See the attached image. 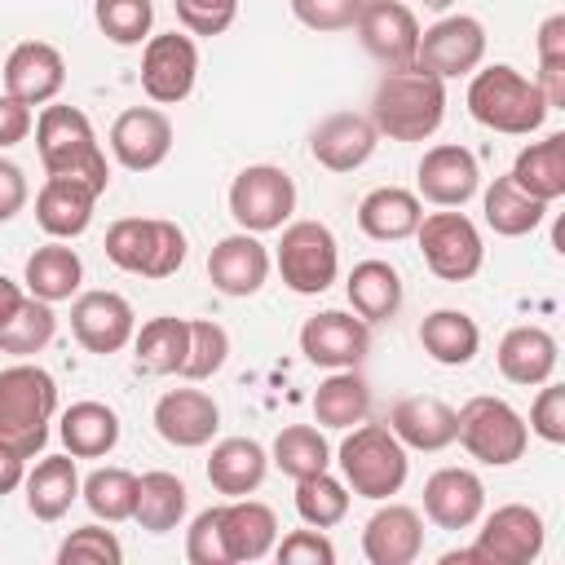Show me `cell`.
<instances>
[{
	"label": "cell",
	"mask_w": 565,
	"mask_h": 565,
	"mask_svg": "<svg viewBox=\"0 0 565 565\" xmlns=\"http://www.w3.org/2000/svg\"><path fill=\"white\" fill-rule=\"evenodd\" d=\"M530 433H539L547 446H565V388L543 380L534 406H530Z\"/></svg>",
	"instance_id": "51"
},
{
	"label": "cell",
	"mask_w": 565,
	"mask_h": 565,
	"mask_svg": "<svg viewBox=\"0 0 565 565\" xmlns=\"http://www.w3.org/2000/svg\"><path fill=\"white\" fill-rule=\"evenodd\" d=\"M481 212H486V225L503 238H521L530 230L543 225L547 216V203L543 199H530L512 177H494L481 194Z\"/></svg>",
	"instance_id": "40"
},
{
	"label": "cell",
	"mask_w": 565,
	"mask_h": 565,
	"mask_svg": "<svg viewBox=\"0 0 565 565\" xmlns=\"http://www.w3.org/2000/svg\"><path fill=\"white\" fill-rule=\"evenodd\" d=\"M221 539H225L230 565L260 561L278 543V516L260 499H247V494L243 499H230V503H221Z\"/></svg>",
	"instance_id": "28"
},
{
	"label": "cell",
	"mask_w": 565,
	"mask_h": 565,
	"mask_svg": "<svg viewBox=\"0 0 565 565\" xmlns=\"http://www.w3.org/2000/svg\"><path fill=\"white\" fill-rule=\"evenodd\" d=\"M207 278L221 296H234V300H247L265 287L269 278V252L256 234L238 230V234H225L212 252H207Z\"/></svg>",
	"instance_id": "21"
},
{
	"label": "cell",
	"mask_w": 565,
	"mask_h": 565,
	"mask_svg": "<svg viewBox=\"0 0 565 565\" xmlns=\"http://www.w3.org/2000/svg\"><path fill=\"white\" fill-rule=\"evenodd\" d=\"M353 26H358V35H362V49H366L380 66H388V71L415 66L419 22H415L411 4H402V0H366Z\"/></svg>",
	"instance_id": "16"
},
{
	"label": "cell",
	"mask_w": 565,
	"mask_h": 565,
	"mask_svg": "<svg viewBox=\"0 0 565 565\" xmlns=\"http://www.w3.org/2000/svg\"><path fill=\"white\" fill-rule=\"evenodd\" d=\"M543 543H547L543 516L530 503H503L481 521L472 552H477V565H530L539 561Z\"/></svg>",
	"instance_id": "12"
},
{
	"label": "cell",
	"mask_w": 565,
	"mask_h": 565,
	"mask_svg": "<svg viewBox=\"0 0 565 565\" xmlns=\"http://www.w3.org/2000/svg\"><path fill=\"white\" fill-rule=\"evenodd\" d=\"M26 172L13 163V159H0V225L13 221L22 207H26Z\"/></svg>",
	"instance_id": "54"
},
{
	"label": "cell",
	"mask_w": 565,
	"mask_h": 565,
	"mask_svg": "<svg viewBox=\"0 0 565 565\" xmlns=\"http://www.w3.org/2000/svg\"><path fill=\"white\" fill-rule=\"evenodd\" d=\"M119 561H124V547L106 525H79L57 547V565H119Z\"/></svg>",
	"instance_id": "47"
},
{
	"label": "cell",
	"mask_w": 565,
	"mask_h": 565,
	"mask_svg": "<svg viewBox=\"0 0 565 565\" xmlns=\"http://www.w3.org/2000/svg\"><path fill=\"white\" fill-rule=\"evenodd\" d=\"M530 199H543V203H556L565 194V132H547L543 141H530L512 172H508Z\"/></svg>",
	"instance_id": "38"
},
{
	"label": "cell",
	"mask_w": 565,
	"mask_h": 565,
	"mask_svg": "<svg viewBox=\"0 0 565 565\" xmlns=\"http://www.w3.org/2000/svg\"><path fill=\"white\" fill-rule=\"evenodd\" d=\"M300 353L327 371L358 366L371 353V322H362L358 313H344V309H322V313L305 318Z\"/></svg>",
	"instance_id": "15"
},
{
	"label": "cell",
	"mask_w": 565,
	"mask_h": 565,
	"mask_svg": "<svg viewBox=\"0 0 565 565\" xmlns=\"http://www.w3.org/2000/svg\"><path fill=\"white\" fill-rule=\"evenodd\" d=\"M556 358H561L556 335L543 331V327H530V322L503 331V340H499V349H494L499 375H503L508 384H521V388H539L543 380H552Z\"/></svg>",
	"instance_id": "26"
},
{
	"label": "cell",
	"mask_w": 565,
	"mask_h": 565,
	"mask_svg": "<svg viewBox=\"0 0 565 565\" xmlns=\"http://www.w3.org/2000/svg\"><path fill=\"white\" fill-rule=\"evenodd\" d=\"M4 93L26 102V106H49L62 84H66V62L53 44L44 40H22L9 57H4Z\"/></svg>",
	"instance_id": "22"
},
{
	"label": "cell",
	"mask_w": 565,
	"mask_h": 565,
	"mask_svg": "<svg viewBox=\"0 0 565 565\" xmlns=\"http://www.w3.org/2000/svg\"><path fill=\"white\" fill-rule=\"evenodd\" d=\"M296 212V181L278 163H247L230 181V216L247 234L282 230Z\"/></svg>",
	"instance_id": "10"
},
{
	"label": "cell",
	"mask_w": 565,
	"mask_h": 565,
	"mask_svg": "<svg viewBox=\"0 0 565 565\" xmlns=\"http://www.w3.org/2000/svg\"><path fill=\"white\" fill-rule=\"evenodd\" d=\"M477 190H481V168H477V154L468 146L437 141L424 150V159L415 168V194L419 199H428L433 207H463Z\"/></svg>",
	"instance_id": "14"
},
{
	"label": "cell",
	"mask_w": 565,
	"mask_h": 565,
	"mask_svg": "<svg viewBox=\"0 0 565 565\" xmlns=\"http://www.w3.org/2000/svg\"><path fill=\"white\" fill-rule=\"evenodd\" d=\"M79 494L88 503V512L106 525L115 521H128L132 516V503H137V477L128 468H97L79 481Z\"/></svg>",
	"instance_id": "43"
},
{
	"label": "cell",
	"mask_w": 565,
	"mask_h": 565,
	"mask_svg": "<svg viewBox=\"0 0 565 565\" xmlns=\"http://www.w3.org/2000/svg\"><path fill=\"white\" fill-rule=\"evenodd\" d=\"M102 190H93L88 181L75 177H44L40 194H35V221L49 238H79L93 225V207H97Z\"/></svg>",
	"instance_id": "24"
},
{
	"label": "cell",
	"mask_w": 565,
	"mask_h": 565,
	"mask_svg": "<svg viewBox=\"0 0 565 565\" xmlns=\"http://www.w3.org/2000/svg\"><path fill=\"white\" fill-rule=\"evenodd\" d=\"M468 115L490 132L530 137V132L543 128L547 102H543L534 79H525L508 62H494V66L472 71V79H468Z\"/></svg>",
	"instance_id": "3"
},
{
	"label": "cell",
	"mask_w": 565,
	"mask_h": 565,
	"mask_svg": "<svg viewBox=\"0 0 565 565\" xmlns=\"http://www.w3.org/2000/svg\"><path fill=\"white\" fill-rule=\"evenodd\" d=\"M22 300H26V291H22L13 278H4V274H0V327L18 313V305H22Z\"/></svg>",
	"instance_id": "58"
},
{
	"label": "cell",
	"mask_w": 565,
	"mask_h": 565,
	"mask_svg": "<svg viewBox=\"0 0 565 565\" xmlns=\"http://www.w3.org/2000/svg\"><path fill=\"white\" fill-rule=\"evenodd\" d=\"M380 146V132L366 115H353V110H335L327 119L313 124L309 132V154L327 168V172H353L362 168Z\"/></svg>",
	"instance_id": "20"
},
{
	"label": "cell",
	"mask_w": 565,
	"mask_h": 565,
	"mask_svg": "<svg viewBox=\"0 0 565 565\" xmlns=\"http://www.w3.org/2000/svg\"><path fill=\"white\" fill-rule=\"evenodd\" d=\"M22 477H26V459L0 441V499L13 494V490L22 486Z\"/></svg>",
	"instance_id": "57"
},
{
	"label": "cell",
	"mask_w": 565,
	"mask_h": 565,
	"mask_svg": "<svg viewBox=\"0 0 565 565\" xmlns=\"http://www.w3.org/2000/svg\"><path fill=\"white\" fill-rule=\"evenodd\" d=\"M424 552V521L406 503H384L362 530V556L371 565H411Z\"/></svg>",
	"instance_id": "25"
},
{
	"label": "cell",
	"mask_w": 565,
	"mask_h": 565,
	"mask_svg": "<svg viewBox=\"0 0 565 565\" xmlns=\"http://www.w3.org/2000/svg\"><path fill=\"white\" fill-rule=\"evenodd\" d=\"M424 216V203L415 190H402V185H380L371 190L362 203H358V230L375 243H397V238H411L415 225Z\"/></svg>",
	"instance_id": "31"
},
{
	"label": "cell",
	"mask_w": 565,
	"mask_h": 565,
	"mask_svg": "<svg viewBox=\"0 0 565 565\" xmlns=\"http://www.w3.org/2000/svg\"><path fill=\"white\" fill-rule=\"evenodd\" d=\"M419 344L437 366H468L481 349V327L463 309H433L419 322Z\"/></svg>",
	"instance_id": "36"
},
{
	"label": "cell",
	"mask_w": 565,
	"mask_h": 565,
	"mask_svg": "<svg viewBox=\"0 0 565 565\" xmlns=\"http://www.w3.org/2000/svg\"><path fill=\"white\" fill-rule=\"evenodd\" d=\"M424 4H428V9H450L455 0H424Z\"/></svg>",
	"instance_id": "59"
},
{
	"label": "cell",
	"mask_w": 565,
	"mask_h": 565,
	"mask_svg": "<svg viewBox=\"0 0 565 565\" xmlns=\"http://www.w3.org/2000/svg\"><path fill=\"white\" fill-rule=\"evenodd\" d=\"M269 463L300 481V477H313V472H327L331 468V446L327 437L313 428V424H287L278 437H274V450H269Z\"/></svg>",
	"instance_id": "41"
},
{
	"label": "cell",
	"mask_w": 565,
	"mask_h": 565,
	"mask_svg": "<svg viewBox=\"0 0 565 565\" xmlns=\"http://www.w3.org/2000/svg\"><path fill=\"white\" fill-rule=\"evenodd\" d=\"M455 441L472 459H481L490 468H508V463H516L525 455L530 428H525V419H521V411L512 402L481 393V397H468L455 411Z\"/></svg>",
	"instance_id": "7"
},
{
	"label": "cell",
	"mask_w": 565,
	"mask_h": 565,
	"mask_svg": "<svg viewBox=\"0 0 565 565\" xmlns=\"http://www.w3.org/2000/svg\"><path fill=\"white\" fill-rule=\"evenodd\" d=\"M31 128H35L31 106L4 93V97H0V150H9V146H18V141H26V137H31Z\"/></svg>",
	"instance_id": "53"
},
{
	"label": "cell",
	"mask_w": 565,
	"mask_h": 565,
	"mask_svg": "<svg viewBox=\"0 0 565 565\" xmlns=\"http://www.w3.org/2000/svg\"><path fill=\"white\" fill-rule=\"evenodd\" d=\"M534 44H539V62H565V13L543 18Z\"/></svg>",
	"instance_id": "55"
},
{
	"label": "cell",
	"mask_w": 565,
	"mask_h": 565,
	"mask_svg": "<svg viewBox=\"0 0 565 565\" xmlns=\"http://www.w3.org/2000/svg\"><path fill=\"white\" fill-rule=\"evenodd\" d=\"M199 79V44L181 31L150 35L141 49V93L154 106H177L194 93Z\"/></svg>",
	"instance_id": "13"
},
{
	"label": "cell",
	"mask_w": 565,
	"mask_h": 565,
	"mask_svg": "<svg viewBox=\"0 0 565 565\" xmlns=\"http://www.w3.org/2000/svg\"><path fill=\"white\" fill-rule=\"evenodd\" d=\"M53 335H57V313H53V305L26 296V300L18 305V313L0 327V353H9V358H35L40 349H49Z\"/></svg>",
	"instance_id": "42"
},
{
	"label": "cell",
	"mask_w": 565,
	"mask_h": 565,
	"mask_svg": "<svg viewBox=\"0 0 565 565\" xmlns=\"http://www.w3.org/2000/svg\"><path fill=\"white\" fill-rule=\"evenodd\" d=\"M274 265L296 296H318L340 274V243L322 221H287Z\"/></svg>",
	"instance_id": "8"
},
{
	"label": "cell",
	"mask_w": 565,
	"mask_h": 565,
	"mask_svg": "<svg viewBox=\"0 0 565 565\" xmlns=\"http://www.w3.org/2000/svg\"><path fill=\"white\" fill-rule=\"evenodd\" d=\"M230 358V331L212 318H190V344L181 362V380H212Z\"/></svg>",
	"instance_id": "46"
},
{
	"label": "cell",
	"mask_w": 565,
	"mask_h": 565,
	"mask_svg": "<svg viewBox=\"0 0 565 565\" xmlns=\"http://www.w3.org/2000/svg\"><path fill=\"white\" fill-rule=\"evenodd\" d=\"M172 150V119L159 106H128L110 124V154L128 172H150Z\"/></svg>",
	"instance_id": "18"
},
{
	"label": "cell",
	"mask_w": 565,
	"mask_h": 565,
	"mask_svg": "<svg viewBox=\"0 0 565 565\" xmlns=\"http://www.w3.org/2000/svg\"><path fill=\"white\" fill-rule=\"evenodd\" d=\"M26 512L35 521H62L71 512V503L79 499V472H75V455H44L26 477Z\"/></svg>",
	"instance_id": "30"
},
{
	"label": "cell",
	"mask_w": 565,
	"mask_h": 565,
	"mask_svg": "<svg viewBox=\"0 0 565 565\" xmlns=\"http://www.w3.org/2000/svg\"><path fill=\"white\" fill-rule=\"evenodd\" d=\"M93 18H97V31H102L110 44L132 49V44L150 40L154 0H93Z\"/></svg>",
	"instance_id": "45"
},
{
	"label": "cell",
	"mask_w": 565,
	"mask_h": 565,
	"mask_svg": "<svg viewBox=\"0 0 565 565\" xmlns=\"http://www.w3.org/2000/svg\"><path fill=\"white\" fill-rule=\"evenodd\" d=\"M296 512L313 530H331L349 516V486L331 472H313L296 481Z\"/></svg>",
	"instance_id": "44"
},
{
	"label": "cell",
	"mask_w": 565,
	"mask_h": 565,
	"mask_svg": "<svg viewBox=\"0 0 565 565\" xmlns=\"http://www.w3.org/2000/svg\"><path fill=\"white\" fill-rule=\"evenodd\" d=\"M265 472H269V455L252 437H221L207 455V481L225 499H243V494L260 490Z\"/></svg>",
	"instance_id": "29"
},
{
	"label": "cell",
	"mask_w": 565,
	"mask_h": 565,
	"mask_svg": "<svg viewBox=\"0 0 565 565\" xmlns=\"http://www.w3.org/2000/svg\"><path fill=\"white\" fill-rule=\"evenodd\" d=\"M185 556H190V565H230L225 539H221V503L216 508H203L190 521V530H185Z\"/></svg>",
	"instance_id": "48"
},
{
	"label": "cell",
	"mask_w": 565,
	"mask_h": 565,
	"mask_svg": "<svg viewBox=\"0 0 565 565\" xmlns=\"http://www.w3.org/2000/svg\"><path fill=\"white\" fill-rule=\"evenodd\" d=\"M446 119V79L419 66L384 71L371 97V124L388 141H428Z\"/></svg>",
	"instance_id": "1"
},
{
	"label": "cell",
	"mask_w": 565,
	"mask_h": 565,
	"mask_svg": "<svg viewBox=\"0 0 565 565\" xmlns=\"http://www.w3.org/2000/svg\"><path fill=\"white\" fill-rule=\"evenodd\" d=\"M362 4L366 0H291V13L309 31H349L358 22Z\"/></svg>",
	"instance_id": "49"
},
{
	"label": "cell",
	"mask_w": 565,
	"mask_h": 565,
	"mask_svg": "<svg viewBox=\"0 0 565 565\" xmlns=\"http://www.w3.org/2000/svg\"><path fill=\"white\" fill-rule=\"evenodd\" d=\"M35 150H40L44 177H75V181H88L93 190L106 194L110 168H106L97 132H93V124H88V115L79 106L49 102L40 110V119H35Z\"/></svg>",
	"instance_id": "4"
},
{
	"label": "cell",
	"mask_w": 565,
	"mask_h": 565,
	"mask_svg": "<svg viewBox=\"0 0 565 565\" xmlns=\"http://www.w3.org/2000/svg\"><path fill=\"white\" fill-rule=\"evenodd\" d=\"M344 296H349V305L362 322H388L402 309V274L388 260H375V256L358 260L349 269Z\"/></svg>",
	"instance_id": "34"
},
{
	"label": "cell",
	"mask_w": 565,
	"mask_h": 565,
	"mask_svg": "<svg viewBox=\"0 0 565 565\" xmlns=\"http://www.w3.org/2000/svg\"><path fill=\"white\" fill-rule=\"evenodd\" d=\"M415 238H419L424 265H428L441 282H468V278L481 269V260H486L481 230L472 225V216H463V212H455V207L419 216Z\"/></svg>",
	"instance_id": "9"
},
{
	"label": "cell",
	"mask_w": 565,
	"mask_h": 565,
	"mask_svg": "<svg viewBox=\"0 0 565 565\" xmlns=\"http://www.w3.org/2000/svg\"><path fill=\"white\" fill-rule=\"evenodd\" d=\"M371 415V384L358 375V366L331 371L313 388V419L322 428H353Z\"/></svg>",
	"instance_id": "39"
},
{
	"label": "cell",
	"mask_w": 565,
	"mask_h": 565,
	"mask_svg": "<svg viewBox=\"0 0 565 565\" xmlns=\"http://www.w3.org/2000/svg\"><path fill=\"white\" fill-rule=\"evenodd\" d=\"M71 331L88 353L110 358L132 340L137 313L119 291H79L71 305Z\"/></svg>",
	"instance_id": "17"
},
{
	"label": "cell",
	"mask_w": 565,
	"mask_h": 565,
	"mask_svg": "<svg viewBox=\"0 0 565 565\" xmlns=\"http://www.w3.org/2000/svg\"><path fill=\"white\" fill-rule=\"evenodd\" d=\"M185 508H190V490L177 472H141L137 477V503H132V521L150 534H168L185 521Z\"/></svg>",
	"instance_id": "35"
},
{
	"label": "cell",
	"mask_w": 565,
	"mask_h": 565,
	"mask_svg": "<svg viewBox=\"0 0 565 565\" xmlns=\"http://www.w3.org/2000/svg\"><path fill=\"white\" fill-rule=\"evenodd\" d=\"M106 260L137 278H172L185 265V230L163 216H119L106 230Z\"/></svg>",
	"instance_id": "6"
},
{
	"label": "cell",
	"mask_w": 565,
	"mask_h": 565,
	"mask_svg": "<svg viewBox=\"0 0 565 565\" xmlns=\"http://www.w3.org/2000/svg\"><path fill=\"white\" fill-rule=\"evenodd\" d=\"M238 18V0H177V22L190 35H221Z\"/></svg>",
	"instance_id": "50"
},
{
	"label": "cell",
	"mask_w": 565,
	"mask_h": 565,
	"mask_svg": "<svg viewBox=\"0 0 565 565\" xmlns=\"http://www.w3.org/2000/svg\"><path fill=\"white\" fill-rule=\"evenodd\" d=\"M274 552H278V561L282 565H335V547H331V539L322 534V530H291L282 543H274Z\"/></svg>",
	"instance_id": "52"
},
{
	"label": "cell",
	"mask_w": 565,
	"mask_h": 565,
	"mask_svg": "<svg viewBox=\"0 0 565 565\" xmlns=\"http://www.w3.org/2000/svg\"><path fill=\"white\" fill-rule=\"evenodd\" d=\"M335 463L344 472V486L358 499H388L406 486V472H411L406 446L388 433V424H366V419L353 424V433L340 441Z\"/></svg>",
	"instance_id": "5"
},
{
	"label": "cell",
	"mask_w": 565,
	"mask_h": 565,
	"mask_svg": "<svg viewBox=\"0 0 565 565\" xmlns=\"http://www.w3.org/2000/svg\"><path fill=\"white\" fill-rule=\"evenodd\" d=\"M481 57H486V26L472 13L437 18L433 26L419 31V44H415V66L433 71L437 79L472 75L481 66Z\"/></svg>",
	"instance_id": "11"
},
{
	"label": "cell",
	"mask_w": 565,
	"mask_h": 565,
	"mask_svg": "<svg viewBox=\"0 0 565 565\" xmlns=\"http://www.w3.org/2000/svg\"><path fill=\"white\" fill-rule=\"evenodd\" d=\"M221 406L203 388H168L154 402V433L177 450H199L216 437Z\"/></svg>",
	"instance_id": "19"
},
{
	"label": "cell",
	"mask_w": 565,
	"mask_h": 565,
	"mask_svg": "<svg viewBox=\"0 0 565 565\" xmlns=\"http://www.w3.org/2000/svg\"><path fill=\"white\" fill-rule=\"evenodd\" d=\"M185 344H190V318L159 313L141 331H132V362L146 375H181Z\"/></svg>",
	"instance_id": "37"
},
{
	"label": "cell",
	"mask_w": 565,
	"mask_h": 565,
	"mask_svg": "<svg viewBox=\"0 0 565 565\" xmlns=\"http://www.w3.org/2000/svg\"><path fill=\"white\" fill-rule=\"evenodd\" d=\"M547 110H561L565 106V62H539V75H534Z\"/></svg>",
	"instance_id": "56"
},
{
	"label": "cell",
	"mask_w": 565,
	"mask_h": 565,
	"mask_svg": "<svg viewBox=\"0 0 565 565\" xmlns=\"http://www.w3.org/2000/svg\"><path fill=\"white\" fill-rule=\"evenodd\" d=\"M22 282H26V296L35 300H49V305L71 300L84 282V260L75 256V247H66V238H53L26 256Z\"/></svg>",
	"instance_id": "32"
},
{
	"label": "cell",
	"mask_w": 565,
	"mask_h": 565,
	"mask_svg": "<svg viewBox=\"0 0 565 565\" xmlns=\"http://www.w3.org/2000/svg\"><path fill=\"white\" fill-rule=\"evenodd\" d=\"M57 415V384L44 366L18 358L0 371V441L22 459L40 455Z\"/></svg>",
	"instance_id": "2"
},
{
	"label": "cell",
	"mask_w": 565,
	"mask_h": 565,
	"mask_svg": "<svg viewBox=\"0 0 565 565\" xmlns=\"http://www.w3.org/2000/svg\"><path fill=\"white\" fill-rule=\"evenodd\" d=\"M388 433L406 450H446L455 441V406H446L433 393L402 397L388 411Z\"/></svg>",
	"instance_id": "27"
},
{
	"label": "cell",
	"mask_w": 565,
	"mask_h": 565,
	"mask_svg": "<svg viewBox=\"0 0 565 565\" xmlns=\"http://www.w3.org/2000/svg\"><path fill=\"white\" fill-rule=\"evenodd\" d=\"M486 512V486L472 468H437L424 481V516L437 530H468Z\"/></svg>",
	"instance_id": "23"
},
{
	"label": "cell",
	"mask_w": 565,
	"mask_h": 565,
	"mask_svg": "<svg viewBox=\"0 0 565 565\" xmlns=\"http://www.w3.org/2000/svg\"><path fill=\"white\" fill-rule=\"evenodd\" d=\"M62 446L75 459H102L119 446V415L106 402H71L57 419Z\"/></svg>",
	"instance_id": "33"
}]
</instances>
